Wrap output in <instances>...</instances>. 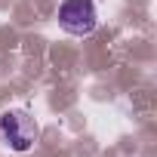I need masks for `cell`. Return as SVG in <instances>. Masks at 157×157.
<instances>
[{
	"mask_svg": "<svg viewBox=\"0 0 157 157\" xmlns=\"http://www.w3.org/2000/svg\"><path fill=\"white\" fill-rule=\"evenodd\" d=\"M37 136H40V126L28 111H3L0 114V139H3V145L10 151H16V154L31 151Z\"/></svg>",
	"mask_w": 157,
	"mask_h": 157,
	"instance_id": "obj_1",
	"label": "cell"
},
{
	"mask_svg": "<svg viewBox=\"0 0 157 157\" xmlns=\"http://www.w3.org/2000/svg\"><path fill=\"white\" fill-rule=\"evenodd\" d=\"M59 25L74 34V37H86L96 31L99 25V16H96V6L93 0H65L59 6Z\"/></svg>",
	"mask_w": 157,
	"mask_h": 157,
	"instance_id": "obj_2",
	"label": "cell"
}]
</instances>
